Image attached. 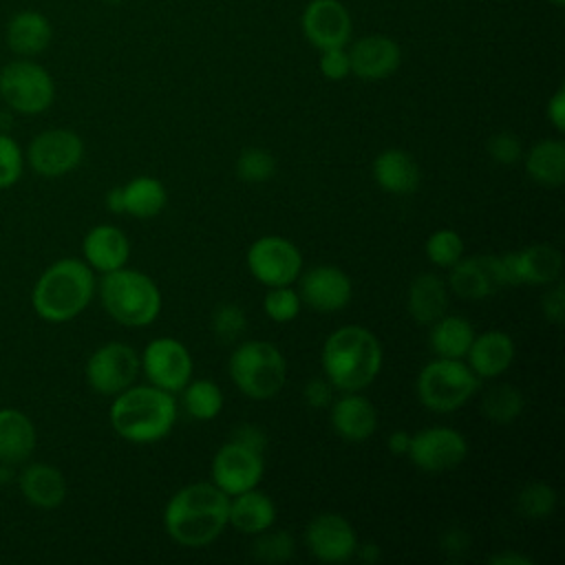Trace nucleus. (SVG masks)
I'll return each mask as SVG.
<instances>
[{
	"mask_svg": "<svg viewBox=\"0 0 565 565\" xmlns=\"http://www.w3.org/2000/svg\"><path fill=\"white\" fill-rule=\"evenodd\" d=\"M556 508V490L545 481H532L516 494V510L525 519H545Z\"/></svg>",
	"mask_w": 565,
	"mask_h": 565,
	"instance_id": "obj_35",
	"label": "nucleus"
},
{
	"mask_svg": "<svg viewBox=\"0 0 565 565\" xmlns=\"http://www.w3.org/2000/svg\"><path fill=\"white\" fill-rule=\"evenodd\" d=\"M479 388L475 371L455 358L430 360L417 375L415 391L419 402L433 413H452L461 408Z\"/></svg>",
	"mask_w": 565,
	"mask_h": 565,
	"instance_id": "obj_7",
	"label": "nucleus"
},
{
	"mask_svg": "<svg viewBox=\"0 0 565 565\" xmlns=\"http://www.w3.org/2000/svg\"><path fill=\"white\" fill-rule=\"evenodd\" d=\"M499 276L505 285H552L563 271L561 252L550 243H534L519 252L497 256Z\"/></svg>",
	"mask_w": 565,
	"mask_h": 565,
	"instance_id": "obj_12",
	"label": "nucleus"
},
{
	"mask_svg": "<svg viewBox=\"0 0 565 565\" xmlns=\"http://www.w3.org/2000/svg\"><path fill=\"white\" fill-rule=\"evenodd\" d=\"M424 249L433 265L450 267L463 254V238L455 230H437L428 236Z\"/></svg>",
	"mask_w": 565,
	"mask_h": 565,
	"instance_id": "obj_38",
	"label": "nucleus"
},
{
	"mask_svg": "<svg viewBox=\"0 0 565 565\" xmlns=\"http://www.w3.org/2000/svg\"><path fill=\"white\" fill-rule=\"evenodd\" d=\"M300 294L296 289H291V285H282V287H267L265 300H263V309L265 313L274 320V322H291L298 311H300Z\"/></svg>",
	"mask_w": 565,
	"mask_h": 565,
	"instance_id": "obj_39",
	"label": "nucleus"
},
{
	"mask_svg": "<svg viewBox=\"0 0 565 565\" xmlns=\"http://www.w3.org/2000/svg\"><path fill=\"white\" fill-rule=\"evenodd\" d=\"M20 494L35 508L53 510L66 499V479L62 470L51 463H26L18 475Z\"/></svg>",
	"mask_w": 565,
	"mask_h": 565,
	"instance_id": "obj_24",
	"label": "nucleus"
},
{
	"mask_svg": "<svg viewBox=\"0 0 565 565\" xmlns=\"http://www.w3.org/2000/svg\"><path fill=\"white\" fill-rule=\"evenodd\" d=\"M227 514L230 497L212 481H196L170 497L163 510V525L174 543L203 547L225 530Z\"/></svg>",
	"mask_w": 565,
	"mask_h": 565,
	"instance_id": "obj_1",
	"label": "nucleus"
},
{
	"mask_svg": "<svg viewBox=\"0 0 565 565\" xmlns=\"http://www.w3.org/2000/svg\"><path fill=\"white\" fill-rule=\"evenodd\" d=\"M95 289V271L84 260L60 258L35 280L31 305L42 320L60 324L77 318L90 305Z\"/></svg>",
	"mask_w": 565,
	"mask_h": 565,
	"instance_id": "obj_3",
	"label": "nucleus"
},
{
	"mask_svg": "<svg viewBox=\"0 0 565 565\" xmlns=\"http://www.w3.org/2000/svg\"><path fill=\"white\" fill-rule=\"evenodd\" d=\"M525 170L532 181L556 188L565 181V143L561 139H541L525 154Z\"/></svg>",
	"mask_w": 565,
	"mask_h": 565,
	"instance_id": "obj_31",
	"label": "nucleus"
},
{
	"mask_svg": "<svg viewBox=\"0 0 565 565\" xmlns=\"http://www.w3.org/2000/svg\"><path fill=\"white\" fill-rule=\"evenodd\" d=\"M300 29L313 49H338L351 42L353 20L340 0H309L300 13Z\"/></svg>",
	"mask_w": 565,
	"mask_h": 565,
	"instance_id": "obj_16",
	"label": "nucleus"
},
{
	"mask_svg": "<svg viewBox=\"0 0 565 565\" xmlns=\"http://www.w3.org/2000/svg\"><path fill=\"white\" fill-rule=\"evenodd\" d=\"M468 455L466 437L448 426H430L411 435L408 457L426 472H441L459 466Z\"/></svg>",
	"mask_w": 565,
	"mask_h": 565,
	"instance_id": "obj_15",
	"label": "nucleus"
},
{
	"mask_svg": "<svg viewBox=\"0 0 565 565\" xmlns=\"http://www.w3.org/2000/svg\"><path fill=\"white\" fill-rule=\"evenodd\" d=\"M227 369L236 388L252 399L274 397L287 382V362L282 351L265 340L241 342L232 351Z\"/></svg>",
	"mask_w": 565,
	"mask_h": 565,
	"instance_id": "obj_6",
	"label": "nucleus"
},
{
	"mask_svg": "<svg viewBox=\"0 0 565 565\" xmlns=\"http://www.w3.org/2000/svg\"><path fill=\"white\" fill-rule=\"evenodd\" d=\"M276 172V159L265 148H245L236 159V174L245 183H265Z\"/></svg>",
	"mask_w": 565,
	"mask_h": 565,
	"instance_id": "obj_37",
	"label": "nucleus"
},
{
	"mask_svg": "<svg viewBox=\"0 0 565 565\" xmlns=\"http://www.w3.org/2000/svg\"><path fill=\"white\" fill-rule=\"evenodd\" d=\"M296 541L287 530H265L252 543V556L260 563H285L294 556Z\"/></svg>",
	"mask_w": 565,
	"mask_h": 565,
	"instance_id": "obj_36",
	"label": "nucleus"
},
{
	"mask_svg": "<svg viewBox=\"0 0 565 565\" xmlns=\"http://www.w3.org/2000/svg\"><path fill=\"white\" fill-rule=\"evenodd\" d=\"M302 395L311 408H329L333 402V384L327 377H313L305 384Z\"/></svg>",
	"mask_w": 565,
	"mask_h": 565,
	"instance_id": "obj_44",
	"label": "nucleus"
},
{
	"mask_svg": "<svg viewBox=\"0 0 565 565\" xmlns=\"http://www.w3.org/2000/svg\"><path fill=\"white\" fill-rule=\"evenodd\" d=\"M386 446H388V450H391L393 455H397V457H402V455H408V446H411V433H406V430H395V433H391V435H388V441H386Z\"/></svg>",
	"mask_w": 565,
	"mask_h": 565,
	"instance_id": "obj_48",
	"label": "nucleus"
},
{
	"mask_svg": "<svg viewBox=\"0 0 565 565\" xmlns=\"http://www.w3.org/2000/svg\"><path fill=\"white\" fill-rule=\"evenodd\" d=\"M550 2H552V4H556V7H561L565 0H550Z\"/></svg>",
	"mask_w": 565,
	"mask_h": 565,
	"instance_id": "obj_52",
	"label": "nucleus"
},
{
	"mask_svg": "<svg viewBox=\"0 0 565 565\" xmlns=\"http://www.w3.org/2000/svg\"><path fill=\"white\" fill-rule=\"evenodd\" d=\"M38 433L31 417L18 408H0V463H24L35 450Z\"/></svg>",
	"mask_w": 565,
	"mask_h": 565,
	"instance_id": "obj_25",
	"label": "nucleus"
},
{
	"mask_svg": "<svg viewBox=\"0 0 565 565\" xmlns=\"http://www.w3.org/2000/svg\"><path fill=\"white\" fill-rule=\"evenodd\" d=\"M247 269L265 287H282L298 280L302 274L300 249L282 236L269 234L256 238L247 249Z\"/></svg>",
	"mask_w": 565,
	"mask_h": 565,
	"instance_id": "obj_9",
	"label": "nucleus"
},
{
	"mask_svg": "<svg viewBox=\"0 0 565 565\" xmlns=\"http://www.w3.org/2000/svg\"><path fill=\"white\" fill-rule=\"evenodd\" d=\"M355 556H358L360 561H364V563H377V561H380V547H377L375 543H364V545L358 543Z\"/></svg>",
	"mask_w": 565,
	"mask_h": 565,
	"instance_id": "obj_51",
	"label": "nucleus"
},
{
	"mask_svg": "<svg viewBox=\"0 0 565 565\" xmlns=\"http://www.w3.org/2000/svg\"><path fill=\"white\" fill-rule=\"evenodd\" d=\"M472 324L461 316H441L433 322L430 329V349L437 358H455L463 360L472 340H475Z\"/></svg>",
	"mask_w": 565,
	"mask_h": 565,
	"instance_id": "obj_32",
	"label": "nucleus"
},
{
	"mask_svg": "<svg viewBox=\"0 0 565 565\" xmlns=\"http://www.w3.org/2000/svg\"><path fill=\"white\" fill-rule=\"evenodd\" d=\"M210 472L212 483L221 488L227 497H234L258 486L265 472V459L260 450L230 439L216 450Z\"/></svg>",
	"mask_w": 565,
	"mask_h": 565,
	"instance_id": "obj_14",
	"label": "nucleus"
},
{
	"mask_svg": "<svg viewBox=\"0 0 565 565\" xmlns=\"http://www.w3.org/2000/svg\"><path fill=\"white\" fill-rule=\"evenodd\" d=\"M139 355L126 342H106L86 360V382L99 395H117L128 388L139 373Z\"/></svg>",
	"mask_w": 565,
	"mask_h": 565,
	"instance_id": "obj_11",
	"label": "nucleus"
},
{
	"mask_svg": "<svg viewBox=\"0 0 565 565\" xmlns=\"http://www.w3.org/2000/svg\"><path fill=\"white\" fill-rule=\"evenodd\" d=\"M320 73L331 79V82H340L344 77L351 75V62H349V53L347 46H338V49H322L320 51V60H318Z\"/></svg>",
	"mask_w": 565,
	"mask_h": 565,
	"instance_id": "obj_43",
	"label": "nucleus"
},
{
	"mask_svg": "<svg viewBox=\"0 0 565 565\" xmlns=\"http://www.w3.org/2000/svg\"><path fill=\"white\" fill-rule=\"evenodd\" d=\"M139 362L150 384L168 393H181V388L192 380V355L177 338L163 335L150 340Z\"/></svg>",
	"mask_w": 565,
	"mask_h": 565,
	"instance_id": "obj_13",
	"label": "nucleus"
},
{
	"mask_svg": "<svg viewBox=\"0 0 565 565\" xmlns=\"http://www.w3.org/2000/svg\"><path fill=\"white\" fill-rule=\"evenodd\" d=\"M490 563H497V565H532V558L523 556V554H514V552H499V554L490 556Z\"/></svg>",
	"mask_w": 565,
	"mask_h": 565,
	"instance_id": "obj_49",
	"label": "nucleus"
},
{
	"mask_svg": "<svg viewBox=\"0 0 565 565\" xmlns=\"http://www.w3.org/2000/svg\"><path fill=\"white\" fill-rule=\"evenodd\" d=\"M406 307L417 324H433L448 309V289L437 274H419L408 285Z\"/></svg>",
	"mask_w": 565,
	"mask_h": 565,
	"instance_id": "obj_29",
	"label": "nucleus"
},
{
	"mask_svg": "<svg viewBox=\"0 0 565 565\" xmlns=\"http://www.w3.org/2000/svg\"><path fill=\"white\" fill-rule=\"evenodd\" d=\"M232 439H234V441H241V444H245V446H249V448H254V450H260V452H263L265 446H267L265 433H263L258 426H254V424H241V426L234 430Z\"/></svg>",
	"mask_w": 565,
	"mask_h": 565,
	"instance_id": "obj_46",
	"label": "nucleus"
},
{
	"mask_svg": "<svg viewBox=\"0 0 565 565\" xmlns=\"http://www.w3.org/2000/svg\"><path fill=\"white\" fill-rule=\"evenodd\" d=\"M329 417L333 430L347 441H364L377 428V413L373 404L358 395V391L333 399L329 406Z\"/></svg>",
	"mask_w": 565,
	"mask_h": 565,
	"instance_id": "obj_23",
	"label": "nucleus"
},
{
	"mask_svg": "<svg viewBox=\"0 0 565 565\" xmlns=\"http://www.w3.org/2000/svg\"><path fill=\"white\" fill-rule=\"evenodd\" d=\"M468 545V536L463 534V530H450L444 536V547L446 550H455V552H463Z\"/></svg>",
	"mask_w": 565,
	"mask_h": 565,
	"instance_id": "obj_50",
	"label": "nucleus"
},
{
	"mask_svg": "<svg viewBox=\"0 0 565 565\" xmlns=\"http://www.w3.org/2000/svg\"><path fill=\"white\" fill-rule=\"evenodd\" d=\"M349 53L351 73L364 82H380L391 77L402 64V49L388 35H364L358 38Z\"/></svg>",
	"mask_w": 565,
	"mask_h": 565,
	"instance_id": "obj_19",
	"label": "nucleus"
},
{
	"mask_svg": "<svg viewBox=\"0 0 565 565\" xmlns=\"http://www.w3.org/2000/svg\"><path fill=\"white\" fill-rule=\"evenodd\" d=\"M514 340L505 331L490 329L479 335H475L468 353H466V364L475 371L479 380H490L499 377L510 369L514 362Z\"/></svg>",
	"mask_w": 565,
	"mask_h": 565,
	"instance_id": "obj_22",
	"label": "nucleus"
},
{
	"mask_svg": "<svg viewBox=\"0 0 565 565\" xmlns=\"http://www.w3.org/2000/svg\"><path fill=\"white\" fill-rule=\"evenodd\" d=\"M24 170V152L18 141L0 132V190L11 188L20 181Z\"/></svg>",
	"mask_w": 565,
	"mask_h": 565,
	"instance_id": "obj_40",
	"label": "nucleus"
},
{
	"mask_svg": "<svg viewBox=\"0 0 565 565\" xmlns=\"http://www.w3.org/2000/svg\"><path fill=\"white\" fill-rule=\"evenodd\" d=\"M84 141L68 128H49L35 135L26 148L24 161L31 170L46 179L68 174L82 163Z\"/></svg>",
	"mask_w": 565,
	"mask_h": 565,
	"instance_id": "obj_10",
	"label": "nucleus"
},
{
	"mask_svg": "<svg viewBox=\"0 0 565 565\" xmlns=\"http://www.w3.org/2000/svg\"><path fill=\"white\" fill-rule=\"evenodd\" d=\"M300 278V300L316 311H340L351 302L353 282L335 265H316Z\"/></svg>",
	"mask_w": 565,
	"mask_h": 565,
	"instance_id": "obj_18",
	"label": "nucleus"
},
{
	"mask_svg": "<svg viewBox=\"0 0 565 565\" xmlns=\"http://www.w3.org/2000/svg\"><path fill=\"white\" fill-rule=\"evenodd\" d=\"M212 329L218 335V340L230 342L236 340L247 329V318L238 305L223 302L212 313Z\"/></svg>",
	"mask_w": 565,
	"mask_h": 565,
	"instance_id": "obj_41",
	"label": "nucleus"
},
{
	"mask_svg": "<svg viewBox=\"0 0 565 565\" xmlns=\"http://www.w3.org/2000/svg\"><path fill=\"white\" fill-rule=\"evenodd\" d=\"M183 406L190 417L207 422L214 419L223 408V393L212 380H190L183 388Z\"/></svg>",
	"mask_w": 565,
	"mask_h": 565,
	"instance_id": "obj_33",
	"label": "nucleus"
},
{
	"mask_svg": "<svg viewBox=\"0 0 565 565\" xmlns=\"http://www.w3.org/2000/svg\"><path fill=\"white\" fill-rule=\"evenodd\" d=\"M541 309L545 320L561 324L563 322V311H565V296H563V285L554 282L552 289H547V294L541 300Z\"/></svg>",
	"mask_w": 565,
	"mask_h": 565,
	"instance_id": "obj_45",
	"label": "nucleus"
},
{
	"mask_svg": "<svg viewBox=\"0 0 565 565\" xmlns=\"http://www.w3.org/2000/svg\"><path fill=\"white\" fill-rule=\"evenodd\" d=\"M488 154L492 161L501 166H514L523 157V148L516 135L512 132H497L488 139Z\"/></svg>",
	"mask_w": 565,
	"mask_h": 565,
	"instance_id": "obj_42",
	"label": "nucleus"
},
{
	"mask_svg": "<svg viewBox=\"0 0 565 565\" xmlns=\"http://www.w3.org/2000/svg\"><path fill=\"white\" fill-rule=\"evenodd\" d=\"M82 254H84V263L93 271L108 274L128 263L130 241L119 227L102 223L86 232L82 241Z\"/></svg>",
	"mask_w": 565,
	"mask_h": 565,
	"instance_id": "obj_21",
	"label": "nucleus"
},
{
	"mask_svg": "<svg viewBox=\"0 0 565 565\" xmlns=\"http://www.w3.org/2000/svg\"><path fill=\"white\" fill-rule=\"evenodd\" d=\"M108 417L115 433L126 441H159L172 430L177 419L174 393H168L154 384H130L115 395Z\"/></svg>",
	"mask_w": 565,
	"mask_h": 565,
	"instance_id": "obj_4",
	"label": "nucleus"
},
{
	"mask_svg": "<svg viewBox=\"0 0 565 565\" xmlns=\"http://www.w3.org/2000/svg\"><path fill=\"white\" fill-rule=\"evenodd\" d=\"M481 411L492 424H510L523 411V395L512 384H497L486 391Z\"/></svg>",
	"mask_w": 565,
	"mask_h": 565,
	"instance_id": "obj_34",
	"label": "nucleus"
},
{
	"mask_svg": "<svg viewBox=\"0 0 565 565\" xmlns=\"http://www.w3.org/2000/svg\"><path fill=\"white\" fill-rule=\"evenodd\" d=\"M375 183L391 194H411L419 185V166L415 159L397 148L384 150L371 166Z\"/></svg>",
	"mask_w": 565,
	"mask_h": 565,
	"instance_id": "obj_27",
	"label": "nucleus"
},
{
	"mask_svg": "<svg viewBox=\"0 0 565 565\" xmlns=\"http://www.w3.org/2000/svg\"><path fill=\"white\" fill-rule=\"evenodd\" d=\"M305 543L313 558L322 563H344L355 556L358 534L342 514L322 512L309 521Z\"/></svg>",
	"mask_w": 565,
	"mask_h": 565,
	"instance_id": "obj_17",
	"label": "nucleus"
},
{
	"mask_svg": "<svg viewBox=\"0 0 565 565\" xmlns=\"http://www.w3.org/2000/svg\"><path fill=\"white\" fill-rule=\"evenodd\" d=\"M448 287L463 300H483L503 287L499 276L497 256H472L459 258L448 267Z\"/></svg>",
	"mask_w": 565,
	"mask_h": 565,
	"instance_id": "obj_20",
	"label": "nucleus"
},
{
	"mask_svg": "<svg viewBox=\"0 0 565 565\" xmlns=\"http://www.w3.org/2000/svg\"><path fill=\"white\" fill-rule=\"evenodd\" d=\"M99 298L106 313L124 327H146L159 318L161 291L157 282L126 265L104 274Z\"/></svg>",
	"mask_w": 565,
	"mask_h": 565,
	"instance_id": "obj_5",
	"label": "nucleus"
},
{
	"mask_svg": "<svg viewBox=\"0 0 565 565\" xmlns=\"http://www.w3.org/2000/svg\"><path fill=\"white\" fill-rule=\"evenodd\" d=\"M53 38L51 22L40 11H18L7 24V46L20 57L42 53Z\"/></svg>",
	"mask_w": 565,
	"mask_h": 565,
	"instance_id": "obj_28",
	"label": "nucleus"
},
{
	"mask_svg": "<svg viewBox=\"0 0 565 565\" xmlns=\"http://www.w3.org/2000/svg\"><path fill=\"white\" fill-rule=\"evenodd\" d=\"M547 119L561 132L565 130V88H556V93L547 102Z\"/></svg>",
	"mask_w": 565,
	"mask_h": 565,
	"instance_id": "obj_47",
	"label": "nucleus"
},
{
	"mask_svg": "<svg viewBox=\"0 0 565 565\" xmlns=\"http://www.w3.org/2000/svg\"><path fill=\"white\" fill-rule=\"evenodd\" d=\"M274 521H276V505L269 499V494L256 488H249L245 492L230 497L227 523L241 534L256 536L265 530H271Z\"/></svg>",
	"mask_w": 565,
	"mask_h": 565,
	"instance_id": "obj_26",
	"label": "nucleus"
},
{
	"mask_svg": "<svg viewBox=\"0 0 565 565\" xmlns=\"http://www.w3.org/2000/svg\"><path fill=\"white\" fill-rule=\"evenodd\" d=\"M0 97L20 115H40L53 104L55 84L42 64L20 57L0 68Z\"/></svg>",
	"mask_w": 565,
	"mask_h": 565,
	"instance_id": "obj_8",
	"label": "nucleus"
},
{
	"mask_svg": "<svg viewBox=\"0 0 565 565\" xmlns=\"http://www.w3.org/2000/svg\"><path fill=\"white\" fill-rule=\"evenodd\" d=\"M322 369L335 391H362L382 369V344L366 327H340L322 344Z\"/></svg>",
	"mask_w": 565,
	"mask_h": 565,
	"instance_id": "obj_2",
	"label": "nucleus"
},
{
	"mask_svg": "<svg viewBox=\"0 0 565 565\" xmlns=\"http://www.w3.org/2000/svg\"><path fill=\"white\" fill-rule=\"evenodd\" d=\"M121 190V214H130L135 218H152L157 216L168 201L166 188L154 177H135Z\"/></svg>",
	"mask_w": 565,
	"mask_h": 565,
	"instance_id": "obj_30",
	"label": "nucleus"
}]
</instances>
